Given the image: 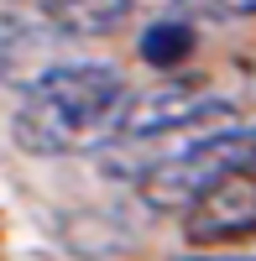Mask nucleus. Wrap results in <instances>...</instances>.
Wrapping results in <instances>:
<instances>
[{"label": "nucleus", "instance_id": "nucleus-1", "mask_svg": "<svg viewBox=\"0 0 256 261\" xmlns=\"http://www.w3.org/2000/svg\"><path fill=\"white\" fill-rule=\"evenodd\" d=\"M125 105H131V89L110 63H63L21 94L11 115V136L32 157L94 151L120 136Z\"/></svg>", "mask_w": 256, "mask_h": 261}, {"label": "nucleus", "instance_id": "nucleus-2", "mask_svg": "<svg viewBox=\"0 0 256 261\" xmlns=\"http://www.w3.org/2000/svg\"><path fill=\"white\" fill-rule=\"evenodd\" d=\"M241 167H256V130H246V125L162 157L152 172H141L136 193H141V204L157 209V214H167V209L188 214L215 183H225L230 172H241Z\"/></svg>", "mask_w": 256, "mask_h": 261}, {"label": "nucleus", "instance_id": "nucleus-3", "mask_svg": "<svg viewBox=\"0 0 256 261\" xmlns=\"http://www.w3.org/2000/svg\"><path fill=\"white\" fill-rule=\"evenodd\" d=\"M183 130H236V105L209 94L199 79H162L152 89L131 94L115 146H146L173 141Z\"/></svg>", "mask_w": 256, "mask_h": 261}, {"label": "nucleus", "instance_id": "nucleus-4", "mask_svg": "<svg viewBox=\"0 0 256 261\" xmlns=\"http://www.w3.org/2000/svg\"><path fill=\"white\" fill-rule=\"evenodd\" d=\"M246 235H256V167L230 172L183 214L188 246H225V241H246Z\"/></svg>", "mask_w": 256, "mask_h": 261}, {"label": "nucleus", "instance_id": "nucleus-5", "mask_svg": "<svg viewBox=\"0 0 256 261\" xmlns=\"http://www.w3.org/2000/svg\"><path fill=\"white\" fill-rule=\"evenodd\" d=\"M141 11V0H37V16L58 37H110Z\"/></svg>", "mask_w": 256, "mask_h": 261}, {"label": "nucleus", "instance_id": "nucleus-6", "mask_svg": "<svg viewBox=\"0 0 256 261\" xmlns=\"http://www.w3.org/2000/svg\"><path fill=\"white\" fill-rule=\"evenodd\" d=\"M136 53L152 63V68H178V63L194 53V27H188V21H152V27L141 32Z\"/></svg>", "mask_w": 256, "mask_h": 261}, {"label": "nucleus", "instance_id": "nucleus-7", "mask_svg": "<svg viewBox=\"0 0 256 261\" xmlns=\"http://www.w3.org/2000/svg\"><path fill=\"white\" fill-rule=\"evenodd\" d=\"M178 11H194L209 21H246L256 16V0H178Z\"/></svg>", "mask_w": 256, "mask_h": 261}]
</instances>
